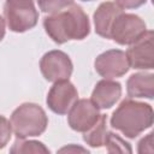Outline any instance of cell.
<instances>
[{"instance_id":"cell-1","label":"cell","mask_w":154,"mask_h":154,"mask_svg":"<svg viewBox=\"0 0 154 154\" xmlns=\"http://www.w3.org/2000/svg\"><path fill=\"white\" fill-rule=\"evenodd\" d=\"M43 28L49 38L58 45L71 40L81 41L90 34L89 17L75 2L59 12L46 16L43 18Z\"/></svg>"},{"instance_id":"cell-2","label":"cell","mask_w":154,"mask_h":154,"mask_svg":"<svg viewBox=\"0 0 154 154\" xmlns=\"http://www.w3.org/2000/svg\"><path fill=\"white\" fill-rule=\"evenodd\" d=\"M154 122L153 107L149 103L124 99L113 111L109 124L128 138H135L152 128Z\"/></svg>"},{"instance_id":"cell-3","label":"cell","mask_w":154,"mask_h":154,"mask_svg":"<svg viewBox=\"0 0 154 154\" xmlns=\"http://www.w3.org/2000/svg\"><path fill=\"white\" fill-rule=\"evenodd\" d=\"M10 123L17 138H29L40 136L46 131L48 117L38 103L24 102L12 112Z\"/></svg>"},{"instance_id":"cell-4","label":"cell","mask_w":154,"mask_h":154,"mask_svg":"<svg viewBox=\"0 0 154 154\" xmlns=\"http://www.w3.org/2000/svg\"><path fill=\"white\" fill-rule=\"evenodd\" d=\"M147 31L144 20L134 13H119L112 23L109 38L120 46H130Z\"/></svg>"},{"instance_id":"cell-5","label":"cell","mask_w":154,"mask_h":154,"mask_svg":"<svg viewBox=\"0 0 154 154\" xmlns=\"http://www.w3.org/2000/svg\"><path fill=\"white\" fill-rule=\"evenodd\" d=\"M4 17L8 29L18 34L35 28L38 22V12L34 1L5 2Z\"/></svg>"},{"instance_id":"cell-6","label":"cell","mask_w":154,"mask_h":154,"mask_svg":"<svg viewBox=\"0 0 154 154\" xmlns=\"http://www.w3.org/2000/svg\"><path fill=\"white\" fill-rule=\"evenodd\" d=\"M40 71L46 81L54 83L69 79L73 72V64L65 52L53 49L42 55L40 60Z\"/></svg>"},{"instance_id":"cell-7","label":"cell","mask_w":154,"mask_h":154,"mask_svg":"<svg viewBox=\"0 0 154 154\" xmlns=\"http://www.w3.org/2000/svg\"><path fill=\"white\" fill-rule=\"evenodd\" d=\"M154 32L147 30L137 41H135L125 52L130 69L153 70L154 69Z\"/></svg>"},{"instance_id":"cell-8","label":"cell","mask_w":154,"mask_h":154,"mask_svg":"<svg viewBox=\"0 0 154 154\" xmlns=\"http://www.w3.org/2000/svg\"><path fill=\"white\" fill-rule=\"evenodd\" d=\"M100 108L89 99H77L67 112V124L77 132H85L100 118Z\"/></svg>"},{"instance_id":"cell-9","label":"cell","mask_w":154,"mask_h":154,"mask_svg":"<svg viewBox=\"0 0 154 154\" xmlns=\"http://www.w3.org/2000/svg\"><path fill=\"white\" fill-rule=\"evenodd\" d=\"M95 71L106 79L123 77L129 70L126 54L122 49H108L99 54L94 60Z\"/></svg>"},{"instance_id":"cell-10","label":"cell","mask_w":154,"mask_h":154,"mask_svg":"<svg viewBox=\"0 0 154 154\" xmlns=\"http://www.w3.org/2000/svg\"><path fill=\"white\" fill-rule=\"evenodd\" d=\"M78 99L77 88L69 79L54 82V84L48 90L46 103L48 108L55 114L64 116L67 114L71 106Z\"/></svg>"},{"instance_id":"cell-11","label":"cell","mask_w":154,"mask_h":154,"mask_svg":"<svg viewBox=\"0 0 154 154\" xmlns=\"http://www.w3.org/2000/svg\"><path fill=\"white\" fill-rule=\"evenodd\" d=\"M122 91L123 89L119 82L103 78L95 84L91 91V101L100 109H108L119 101Z\"/></svg>"},{"instance_id":"cell-12","label":"cell","mask_w":154,"mask_h":154,"mask_svg":"<svg viewBox=\"0 0 154 154\" xmlns=\"http://www.w3.org/2000/svg\"><path fill=\"white\" fill-rule=\"evenodd\" d=\"M122 12L123 10L112 1L101 2L93 14L95 32L103 38H109V30L112 23L116 19V17Z\"/></svg>"},{"instance_id":"cell-13","label":"cell","mask_w":154,"mask_h":154,"mask_svg":"<svg viewBox=\"0 0 154 154\" xmlns=\"http://www.w3.org/2000/svg\"><path fill=\"white\" fill-rule=\"evenodd\" d=\"M126 93L131 99L144 97L153 100L154 97V73L136 72L126 81Z\"/></svg>"},{"instance_id":"cell-14","label":"cell","mask_w":154,"mask_h":154,"mask_svg":"<svg viewBox=\"0 0 154 154\" xmlns=\"http://www.w3.org/2000/svg\"><path fill=\"white\" fill-rule=\"evenodd\" d=\"M107 129V116L101 114L99 120L85 132H83V141L91 148H100L103 146Z\"/></svg>"},{"instance_id":"cell-15","label":"cell","mask_w":154,"mask_h":154,"mask_svg":"<svg viewBox=\"0 0 154 154\" xmlns=\"http://www.w3.org/2000/svg\"><path fill=\"white\" fill-rule=\"evenodd\" d=\"M10 153L12 154H49L51 150L40 141L36 140H25V138H17L13 146L10 148Z\"/></svg>"},{"instance_id":"cell-16","label":"cell","mask_w":154,"mask_h":154,"mask_svg":"<svg viewBox=\"0 0 154 154\" xmlns=\"http://www.w3.org/2000/svg\"><path fill=\"white\" fill-rule=\"evenodd\" d=\"M103 146L106 147L108 153H132V148L130 143L124 141L120 136L108 130Z\"/></svg>"},{"instance_id":"cell-17","label":"cell","mask_w":154,"mask_h":154,"mask_svg":"<svg viewBox=\"0 0 154 154\" xmlns=\"http://www.w3.org/2000/svg\"><path fill=\"white\" fill-rule=\"evenodd\" d=\"M73 4V0H37L38 8L45 13H55Z\"/></svg>"},{"instance_id":"cell-18","label":"cell","mask_w":154,"mask_h":154,"mask_svg":"<svg viewBox=\"0 0 154 154\" xmlns=\"http://www.w3.org/2000/svg\"><path fill=\"white\" fill-rule=\"evenodd\" d=\"M12 136V126L10 120L0 114V149H4Z\"/></svg>"},{"instance_id":"cell-19","label":"cell","mask_w":154,"mask_h":154,"mask_svg":"<svg viewBox=\"0 0 154 154\" xmlns=\"http://www.w3.org/2000/svg\"><path fill=\"white\" fill-rule=\"evenodd\" d=\"M147 0H114V4L122 10H134L144 5Z\"/></svg>"},{"instance_id":"cell-20","label":"cell","mask_w":154,"mask_h":154,"mask_svg":"<svg viewBox=\"0 0 154 154\" xmlns=\"http://www.w3.org/2000/svg\"><path fill=\"white\" fill-rule=\"evenodd\" d=\"M153 135H154L153 132H149L146 137H143L138 142V148H137L138 153H146V147H148L149 153L153 152V147H152V144H153Z\"/></svg>"},{"instance_id":"cell-21","label":"cell","mask_w":154,"mask_h":154,"mask_svg":"<svg viewBox=\"0 0 154 154\" xmlns=\"http://www.w3.org/2000/svg\"><path fill=\"white\" fill-rule=\"evenodd\" d=\"M84 152V153H89V150L88 149H84V148H81V147H75V146H71V147H65V148H61L59 152Z\"/></svg>"},{"instance_id":"cell-22","label":"cell","mask_w":154,"mask_h":154,"mask_svg":"<svg viewBox=\"0 0 154 154\" xmlns=\"http://www.w3.org/2000/svg\"><path fill=\"white\" fill-rule=\"evenodd\" d=\"M6 34V24H5V19L2 18V16H0V42L2 41V38L5 37Z\"/></svg>"},{"instance_id":"cell-23","label":"cell","mask_w":154,"mask_h":154,"mask_svg":"<svg viewBox=\"0 0 154 154\" xmlns=\"http://www.w3.org/2000/svg\"><path fill=\"white\" fill-rule=\"evenodd\" d=\"M34 0H6V2H29Z\"/></svg>"},{"instance_id":"cell-24","label":"cell","mask_w":154,"mask_h":154,"mask_svg":"<svg viewBox=\"0 0 154 154\" xmlns=\"http://www.w3.org/2000/svg\"><path fill=\"white\" fill-rule=\"evenodd\" d=\"M82 1H93V0H82Z\"/></svg>"}]
</instances>
